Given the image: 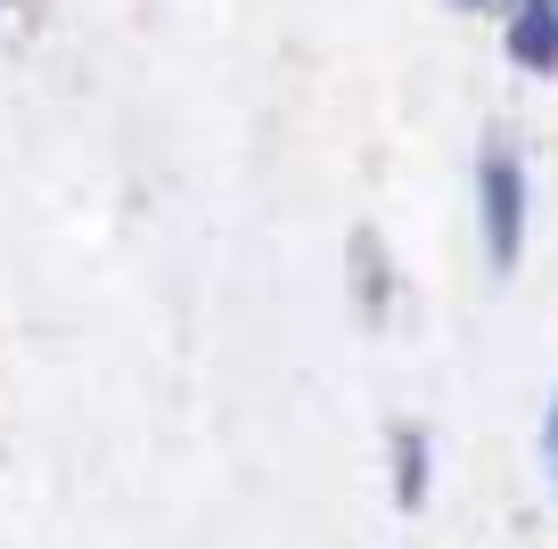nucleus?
I'll return each instance as SVG.
<instances>
[{
	"label": "nucleus",
	"instance_id": "f257e3e1",
	"mask_svg": "<svg viewBox=\"0 0 558 549\" xmlns=\"http://www.w3.org/2000/svg\"><path fill=\"white\" fill-rule=\"evenodd\" d=\"M525 213H534L525 156H518V139L493 132L485 148H476V239H485V263L501 279L518 271V255H525Z\"/></svg>",
	"mask_w": 558,
	"mask_h": 549
},
{
	"label": "nucleus",
	"instance_id": "f03ea898",
	"mask_svg": "<svg viewBox=\"0 0 558 549\" xmlns=\"http://www.w3.org/2000/svg\"><path fill=\"white\" fill-rule=\"evenodd\" d=\"M386 484H395V509L402 516H418V509H427V492H436V435L418 427V418L386 427Z\"/></svg>",
	"mask_w": 558,
	"mask_h": 549
},
{
	"label": "nucleus",
	"instance_id": "7ed1b4c3",
	"mask_svg": "<svg viewBox=\"0 0 558 549\" xmlns=\"http://www.w3.org/2000/svg\"><path fill=\"white\" fill-rule=\"evenodd\" d=\"M501 58L518 74H558V0H501Z\"/></svg>",
	"mask_w": 558,
	"mask_h": 549
},
{
	"label": "nucleus",
	"instance_id": "20e7f679",
	"mask_svg": "<svg viewBox=\"0 0 558 549\" xmlns=\"http://www.w3.org/2000/svg\"><path fill=\"white\" fill-rule=\"evenodd\" d=\"M345 271H353V304H362V320H386V304H395V263H386L378 230H353Z\"/></svg>",
	"mask_w": 558,
	"mask_h": 549
},
{
	"label": "nucleus",
	"instance_id": "39448f33",
	"mask_svg": "<svg viewBox=\"0 0 558 549\" xmlns=\"http://www.w3.org/2000/svg\"><path fill=\"white\" fill-rule=\"evenodd\" d=\"M542 476H550V492H558V394H550V411H542Z\"/></svg>",
	"mask_w": 558,
	"mask_h": 549
},
{
	"label": "nucleus",
	"instance_id": "423d86ee",
	"mask_svg": "<svg viewBox=\"0 0 558 549\" xmlns=\"http://www.w3.org/2000/svg\"><path fill=\"white\" fill-rule=\"evenodd\" d=\"M452 9H493V0H452Z\"/></svg>",
	"mask_w": 558,
	"mask_h": 549
}]
</instances>
